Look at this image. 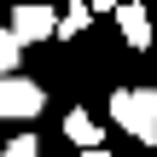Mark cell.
<instances>
[{
	"label": "cell",
	"instance_id": "3",
	"mask_svg": "<svg viewBox=\"0 0 157 157\" xmlns=\"http://www.w3.org/2000/svg\"><path fill=\"white\" fill-rule=\"evenodd\" d=\"M52 29H58V12H52V6H17L12 23H6V35H12L17 47H35V41H47Z\"/></svg>",
	"mask_w": 157,
	"mask_h": 157
},
{
	"label": "cell",
	"instance_id": "4",
	"mask_svg": "<svg viewBox=\"0 0 157 157\" xmlns=\"http://www.w3.org/2000/svg\"><path fill=\"white\" fill-rule=\"evenodd\" d=\"M111 17L122 23V41H128L134 52H146V47H151V17H146V6H134V0H128V6H117Z\"/></svg>",
	"mask_w": 157,
	"mask_h": 157
},
{
	"label": "cell",
	"instance_id": "2",
	"mask_svg": "<svg viewBox=\"0 0 157 157\" xmlns=\"http://www.w3.org/2000/svg\"><path fill=\"white\" fill-rule=\"evenodd\" d=\"M41 105H47L41 82H29V76H0V122H29V117H41Z\"/></svg>",
	"mask_w": 157,
	"mask_h": 157
},
{
	"label": "cell",
	"instance_id": "6",
	"mask_svg": "<svg viewBox=\"0 0 157 157\" xmlns=\"http://www.w3.org/2000/svg\"><path fill=\"white\" fill-rule=\"evenodd\" d=\"M87 17H93L87 6H70V12L58 17V29H52V35H58V41H70V35H82V23H87Z\"/></svg>",
	"mask_w": 157,
	"mask_h": 157
},
{
	"label": "cell",
	"instance_id": "8",
	"mask_svg": "<svg viewBox=\"0 0 157 157\" xmlns=\"http://www.w3.org/2000/svg\"><path fill=\"white\" fill-rule=\"evenodd\" d=\"M0 157H41V140L35 134H17L12 146H0Z\"/></svg>",
	"mask_w": 157,
	"mask_h": 157
},
{
	"label": "cell",
	"instance_id": "5",
	"mask_svg": "<svg viewBox=\"0 0 157 157\" xmlns=\"http://www.w3.org/2000/svg\"><path fill=\"white\" fill-rule=\"evenodd\" d=\"M64 134H70V146H82V151H99V140H105L87 111H70V117H64Z\"/></svg>",
	"mask_w": 157,
	"mask_h": 157
},
{
	"label": "cell",
	"instance_id": "7",
	"mask_svg": "<svg viewBox=\"0 0 157 157\" xmlns=\"http://www.w3.org/2000/svg\"><path fill=\"white\" fill-rule=\"evenodd\" d=\"M17 64H23V47L0 29V76H17Z\"/></svg>",
	"mask_w": 157,
	"mask_h": 157
},
{
	"label": "cell",
	"instance_id": "1",
	"mask_svg": "<svg viewBox=\"0 0 157 157\" xmlns=\"http://www.w3.org/2000/svg\"><path fill=\"white\" fill-rule=\"evenodd\" d=\"M111 122H122L140 146H157V87H117L111 93Z\"/></svg>",
	"mask_w": 157,
	"mask_h": 157
},
{
	"label": "cell",
	"instance_id": "9",
	"mask_svg": "<svg viewBox=\"0 0 157 157\" xmlns=\"http://www.w3.org/2000/svg\"><path fill=\"white\" fill-rule=\"evenodd\" d=\"M82 157H111V151H105V146H99V151H82Z\"/></svg>",
	"mask_w": 157,
	"mask_h": 157
}]
</instances>
